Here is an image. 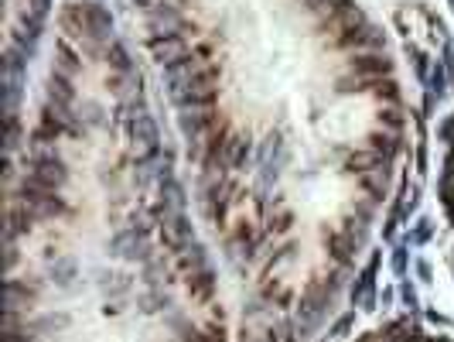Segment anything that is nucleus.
<instances>
[{
	"instance_id": "obj_1",
	"label": "nucleus",
	"mask_w": 454,
	"mask_h": 342,
	"mask_svg": "<svg viewBox=\"0 0 454 342\" xmlns=\"http://www.w3.org/2000/svg\"><path fill=\"white\" fill-rule=\"evenodd\" d=\"M355 69H359L362 75H379V72H386L390 65H386V58H376V55H369V58H359V62H355Z\"/></svg>"
}]
</instances>
